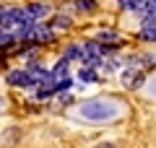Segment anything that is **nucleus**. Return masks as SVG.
<instances>
[{"label":"nucleus","instance_id":"f257e3e1","mask_svg":"<svg viewBox=\"0 0 156 148\" xmlns=\"http://www.w3.org/2000/svg\"><path fill=\"white\" fill-rule=\"evenodd\" d=\"M120 112H122V107L109 99H91L78 107V117L89 122H112L120 117Z\"/></svg>","mask_w":156,"mask_h":148},{"label":"nucleus","instance_id":"f03ea898","mask_svg":"<svg viewBox=\"0 0 156 148\" xmlns=\"http://www.w3.org/2000/svg\"><path fill=\"white\" fill-rule=\"evenodd\" d=\"M8 83H11V86H21V88H31L34 86V81L29 78L26 70H11L8 73Z\"/></svg>","mask_w":156,"mask_h":148},{"label":"nucleus","instance_id":"7ed1b4c3","mask_svg":"<svg viewBox=\"0 0 156 148\" xmlns=\"http://www.w3.org/2000/svg\"><path fill=\"white\" fill-rule=\"evenodd\" d=\"M23 13H26L31 21H39V18H44L50 11H47V5H42V3H31V5H26V11H23Z\"/></svg>","mask_w":156,"mask_h":148},{"label":"nucleus","instance_id":"20e7f679","mask_svg":"<svg viewBox=\"0 0 156 148\" xmlns=\"http://www.w3.org/2000/svg\"><path fill=\"white\" fill-rule=\"evenodd\" d=\"M31 39H37V42H50V39H52V29L50 26H37V23H34Z\"/></svg>","mask_w":156,"mask_h":148},{"label":"nucleus","instance_id":"39448f33","mask_svg":"<svg viewBox=\"0 0 156 148\" xmlns=\"http://www.w3.org/2000/svg\"><path fill=\"white\" fill-rule=\"evenodd\" d=\"M140 81H143V78H140L138 70H125V73H122V83H125V86H130V88L140 86Z\"/></svg>","mask_w":156,"mask_h":148},{"label":"nucleus","instance_id":"423d86ee","mask_svg":"<svg viewBox=\"0 0 156 148\" xmlns=\"http://www.w3.org/2000/svg\"><path fill=\"white\" fill-rule=\"evenodd\" d=\"M81 55H83V49H81V47H76V44H70V47L65 49V57H62V60H68V62H70V60H78Z\"/></svg>","mask_w":156,"mask_h":148},{"label":"nucleus","instance_id":"0eeeda50","mask_svg":"<svg viewBox=\"0 0 156 148\" xmlns=\"http://www.w3.org/2000/svg\"><path fill=\"white\" fill-rule=\"evenodd\" d=\"M117 3L125 11H140V5H143V0H117Z\"/></svg>","mask_w":156,"mask_h":148},{"label":"nucleus","instance_id":"6e6552de","mask_svg":"<svg viewBox=\"0 0 156 148\" xmlns=\"http://www.w3.org/2000/svg\"><path fill=\"white\" fill-rule=\"evenodd\" d=\"M16 42V37H13V31H0V47H8V44Z\"/></svg>","mask_w":156,"mask_h":148},{"label":"nucleus","instance_id":"1a4fd4ad","mask_svg":"<svg viewBox=\"0 0 156 148\" xmlns=\"http://www.w3.org/2000/svg\"><path fill=\"white\" fill-rule=\"evenodd\" d=\"M81 81H86V83H94V81H96V73H94V68H83V70H81Z\"/></svg>","mask_w":156,"mask_h":148},{"label":"nucleus","instance_id":"9d476101","mask_svg":"<svg viewBox=\"0 0 156 148\" xmlns=\"http://www.w3.org/2000/svg\"><path fill=\"white\" fill-rule=\"evenodd\" d=\"M76 8H78V11H94V8H96V0H78Z\"/></svg>","mask_w":156,"mask_h":148},{"label":"nucleus","instance_id":"9b49d317","mask_svg":"<svg viewBox=\"0 0 156 148\" xmlns=\"http://www.w3.org/2000/svg\"><path fill=\"white\" fill-rule=\"evenodd\" d=\"M96 42H117V34L115 31H101L99 37H96Z\"/></svg>","mask_w":156,"mask_h":148},{"label":"nucleus","instance_id":"f8f14e48","mask_svg":"<svg viewBox=\"0 0 156 148\" xmlns=\"http://www.w3.org/2000/svg\"><path fill=\"white\" fill-rule=\"evenodd\" d=\"M140 37H143L146 42H154V37H156V29H154V26H143V31H140Z\"/></svg>","mask_w":156,"mask_h":148},{"label":"nucleus","instance_id":"ddd939ff","mask_svg":"<svg viewBox=\"0 0 156 148\" xmlns=\"http://www.w3.org/2000/svg\"><path fill=\"white\" fill-rule=\"evenodd\" d=\"M68 26H70V18L68 16H57L55 18V29H68Z\"/></svg>","mask_w":156,"mask_h":148},{"label":"nucleus","instance_id":"4468645a","mask_svg":"<svg viewBox=\"0 0 156 148\" xmlns=\"http://www.w3.org/2000/svg\"><path fill=\"white\" fill-rule=\"evenodd\" d=\"M0 109H3V99H0Z\"/></svg>","mask_w":156,"mask_h":148},{"label":"nucleus","instance_id":"2eb2a0df","mask_svg":"<svg viewBox=\"0 0 156 148\" xmlns=\"http://www.w3.org/2000/svg\"><path fill=\"white\" fill-rule=\"evenodd\" d=\"M0 16H3V11H0Z\"/></svg>","mask_w":156,"mask_h":148}]
</instances>
